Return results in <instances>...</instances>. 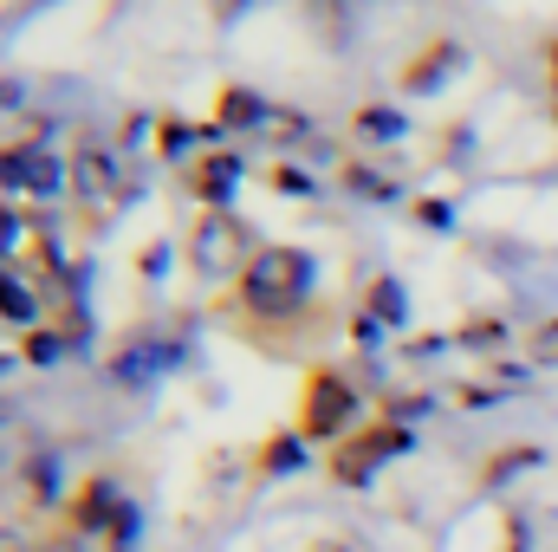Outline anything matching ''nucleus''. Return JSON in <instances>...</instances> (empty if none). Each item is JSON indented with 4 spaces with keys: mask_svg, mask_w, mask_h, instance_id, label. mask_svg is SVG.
<instances>
[{
    "mask_svg": "<svg viewBox=\"0 0 558 552\" xmlns=\"http://www.w3.org/2000/svg\"><path fill=\"white\" fill-rule=\"evenodd\" d=\"M351 429H364V422H357V384H351L344 371H312L305 391H299V422H292V435L338 448Z\"/></svg>",
    "mask_w": 558,
    "mask_h": 552,
    "instance_id": "nucleus-2",
    "label": "nucleus"
},
{
    "mask_svg": "<svg viewBox=\"0 0 558 552\" xmlns=\"http://www.w3.org/2000/svg\"><path fill=\"white\" fill-rule=\"evenodd\" d=\"M546 79H553V118H558V33L546 39Z\"/></svg>",
    "mask_w": 558,
    "mask_h": 552,
    "instance_id": "nucleus-17",
    "label": "nucleus"
},
{
    "mask_svg": "<svg viewBox=\"0 0 558 552\" xmlns=\"http://www.w3.org/2000/svg\"><path fill=\"white\" fill-rule=\"evenodd\" d=\"M364 319H371V325H397V319H403V286H397V279H371Z\"/></svg>",
    "mask_w": 558,
    "mask_h": 552,
    "instance_id": "nucleus-10",
    "label": "nucleus"
},
{
    "mask_svg": "<svg viewBox=\"0 0 558 552\" xmlns=\"http://www.w3.org/2000/svg\"><path fill=\"white\" fill-rule=\"evenodd\" d=\"M357 124H364L371 137H397V131H403V118H397V111H357Z\"/></svg>",
    "mask_w": 558,
    "mask_h": 552,
    "instance_id": "nucleus-14",
    "label": "nucleus"
},
{
    "mask_svg": "<svg viewBox=\"0 0 558 552\" xmlns=\"http://www.w3.org/2000/svg\"><path fill=\"white\" fill-rule=\"evenodd\" d=\"M254 254H260V248H254L247 221H241V215H228V208L202 215V228H195V241H189V261H195V274H208V279H221V274L241 279Z\"/></svg>",
    "mask_w": 558,
    "mask_h": 552,
    "instance_id": "nucleus-4",
    "label": "nucleus"
},
{
    "mask_svg": "<svg viewBox=\"0 0 558 552\" xmlns=\"http://www.w3.org/2000/svg\"><path fill=\"white\" fill-rule=\"evenodd\" d=\"M39 552H92V540H78V533H65V527H59V533H52Z\"/></svg>",
    "mask_w": 558,
    "mask_h": 552,
    "instance_id": "nucleus-15",
    "label": "nucleus"
},
{
    "mask_svg": "<svg viewBox=\"0 0 558 552\" xmlns=\"http://www.w3.org/2000/svg\"><path fill=\"white\" fill-rule=\"evenodd\" d=\"M305 552H357V547H351V540H312Z\"/></svg>",
    "mask_w": 558,
    "mask_h": 552,
    "instance_id": "nucleus-18",
    "label": "nucleus"
},
{
    "mask_svg": "<svg viewBox=\"0 0 558 552\" xmlns=\"http://www.w3.org/2000/svg\"><path fill=\"white\" fill-rule=\"evenodd\" d=\"M454 65H461V46H454V39H428L422 59L403 65V92H428V85H441Z\"/></svg>",
    "mask_w": 558,
    "mask_h": 552,
    "instance_id": "nucleus-7",
    "label": "nucleus"
},
{
    "mask_svg": "<svg viewBox=\"0 0 558 552\" xmlns=\"http://www.w3.org/2000/svg\"><path fill=\"white\" fill-rule=\"evenodd\" d=\"M533 461H539V448H507V455L481 461V488H494V481H507V475H520V468H533Z\"/></svg>",
    "mask_w": 558,
    "mask_h": 552,
    "instance_id": "nucleus-12",
    "label": "nucleus"
},
{
    "mask_svg": "<svg viewBox=\"0 0 558 552\" xmlns=\"http://www.w3.org/2000/svg\"><path fill=\"white\" fill-rule=\"evenodd\" d=\"M0 552H39V547H33L20 527H0Z\"/></svg>",
    "mask_w": 558,
    "mask_h": 552,
    "instance_id": "nucleus-16",
    "label": "nucleus"
},
{
    "mask_svg": "<svg viewBox=\"0 0 558 552\" xmlns=\"http://www.w3.org/2000/svg\"><path fill=\"white\" fill-rule=\"evenodd\" d=\"M299 468V435H267L260 442V475H292Z\"/></svg>",
    "mask_w": 558,
    "mask_h": 552,
    "instance_id": "nucleus-11",
    "label": "nucleus"
},
{
    "mask_svg": "<svg viewBox=\"0 0 558 552\" xmlns=\"http://www.w3.org/2000/svg\"><path fill=\"white\" fill-rule=\"evenodd\" d=\"M215 124H221V131H254V124H267L260 92H247V85H221V92H215Z\"/></svg>",
    "mask_w": 558,
    "mask_h": 552,
    "instance_id": "nucleus-8",
    "label": "nucleus"
},
{
    "mask_svg": "<svg viewBox=\"0 0 558 552\" xmlns=\"http://www.w3.org/2000/svg\"><path fill=\"white\" fill-rule=\"evenodd\" d=\"M305 292H312V254L292 248V241L260 248L247 261V274L234 279V299H241L247 319H286V312L305 305Z\"/></svg>",
    "mask_w": 558,
    "mask_h": 552,
    "instance_id": "nucleus-1",
    "label": "nucleus"
},
{
    "mask_svg": "<svg viewBox=\"0 0 558 552\" xmlns=\"http://www.w3.org/2000/svg\"><path fill=\"white\" fill-rule=\"evenodd\" d=\"M410 448V429L397 422V416H377V422H364V429H351L338 448H331V481H344V488H364L390 455H403Z\"/></svg>",
    "mask_w": 558,
    "mask_h": 552,
    "instance_id": "nucleus-3",
    "label": "nucleus"
},
{
    "mask_svg": "<svg viewBox=\"0 0 558 552\" xmlns=\"http://www.w3.org/2000/svg\"><path fill=\"white\" fill-rule=\"evenodd\" d=\"M182 182H189L195 202H208V215H215V208H228V195H234V182H241V156H202V163H189Z\"/></svg>",
    "mask_w": 558,
    "mask_h": 552,
    "instance_id": "nucleus-6",
    "label": "nucleus"
},
{
    "mask_svg": "<svg viewBox=\"0 0 558 552\" xmlns=\"http://www.w3.org/2000/svg\"><path fill=\"white\" fill-rule=\"evenodd\" d=\"M59 176L65 169L46 143H0V189L7 195H52Z\"/></svg>",
    "mask_w": 558,
    "mask_h": 552,
    "instance_id": "nucleus-5",
    "label": "nucleus"
},
{
    "mask_svg": "<svg viewBox=\"0 0 558 552\" xmlns=\"http://www.w3.org/2000/svg\"><path fill=\"white\" fill-rule=\"evenodd\" d=\"M0 319H7V325H20V332H33V319H39V299H33V286L13 274L7 261H0Z\"/></svg>",
    "mask_w": 558,
    "mask_h": 552,
    "instance_id": "nucleus-9",
    "label": "nucleus"
},
{
    "mask_svg": "<svg viewBox=\"0 0 558 552\" xmlns=\"http://www.w3.org/2000/svg\"><path fill=\"white\" fill-rule=\"evenodd\" d=\"M59 345H65L59 332H26V358H33V364H52V358H59Z\"/></svg>",
    "mask_w": 558,
    "mask_h": 552,
    "instance_id": "nucleus-13",
    "label": "nucleus"
}]
</instances>
